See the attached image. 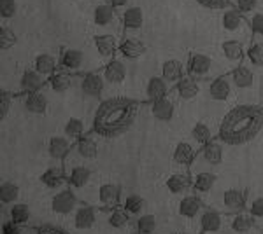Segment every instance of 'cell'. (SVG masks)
Segmentation results:
<instances>
[{
    "label": "cell",
    "instance_id": "6da1fadb",
    "mask_svg": "<svg viewBox=\"0 0 263 234\" xmlns=\"http://www.w3.org/2000/svg\"><path fill=\"white\" fill-rule=\"evenodd\" d=\"M141 103L132 98L116 96L100 101L93 116V133L102 138H116L134 126Z\"/></svg>",
    "mask_w": 263,
    "mask_h": 234
},
{
    "label": "cell",
    "instance_id": "7a4b0ae2",
    "mask_svg": "<svg viewBox=\"0 0 263 234\" xmlns=\"http://www.w3.org/2000/svg\"><path fill=\"white\" fill-rule=\"evenodd\" d=\"M263 130V110L254 105H237L224 114L218 130V140L227 145H244Z\"/></svg>",
    "mask_w": 263,
    "mask_h": 234
},
{
    "label": "cell",
    "instance_id": "3957f363",
    "mask_svg": "<svg viewBox=\"0 0 263 234\" xmlns=\"http://www.w3.org/2000/svg\"><path fill=\"white\" fill-rule=\"evenodd\" d=\"M79 206V199L72 189H62L51 198V211L57 215H70Z\"/></svg>",
    "mask_w": 263,
    "mask_h": 234
},
{
    "label": "cell",
    "instance_id": "277c9868",
    "mask_svg": "<svg viewBox=\"0 0 263 234\" xmlns=\"http://www.w3.org/2000/svg\"><path fill=\"white\" fill-rule=\"evenodd\" d=\"M216 69V63L211 56L203 53H193L188 59V75L195 79H207L213 75Z\"/></svg>",
    "mask_w": 263,
    "mask_h": 234
},
{
    "label": "cell",
    "instance_id": "5b68a950",
    "mask_svg": "<svg viewBox=\"0 0 263 234\" xmlns=\"http://www.w3.org/2000/svg\"><path fill=\"white\" fill-rule=\"evenodd\" d=\"M221 28L228 33H240L244 32V28H248V21H246L244 14L235 6H230L227 9H223Z\"/></svg>",
    "mask_w": 263,
    "mask_h": 234
},
{
    "label": "cell",
    "instance_id": "8992f818",
    "mask_svg": "<svg viewBox=\"0 0 263 234\" xmlns=\"http://www.w3.org/2000/svg\"><path fill=\"white\" fill-rule=\"evenodd\" d=\"M81 91L83 95L90 96V98H99L104 93L105 88V79L104 74H97V72H88L81 77Z\"/></svg>",
    "mask_w": 263,
    "mask_h": 234
},
{
    "label": "cell",
    "instance_id": "52a82bcc",
    "mask_svg": "<svg viewBox=\"0 0 263 234\" xmlns=\"http://www.w3.org/2000/svg\"><path fill=\"white\" fill-rule=\"evenodd\" d=\"M232 93H233V82L230 75H218L209 84V96L216 101L230 100Z\"/></svg>",
    "mask_w": 263,
    "mask_h": 234
},
{
    "label": "cell",
    "instance_id": "ba28073f",
    "mask_svg": "<svg viewBox=\"0 0 263 234\" xmlns=\"http://www.w3.org/2000/svg\"><path fill=\"white\" fill-rule=\"evenodd\" d=\"M228 75H230L233 82V88L239 89V91H246V89H251L254 86V70L251 67L244 65V63L237 65Z\"/></svg>",
    "mask_w": 263,
    "mask_h": 234
},
{
    "label": "cell",
    "instance_id": "9c48e42d",
    "mask_svg": "<svg viewBox=\"0 0 263 234\" xmlns=\"http://www.w3.org/2000/svg\"><path fill=\"white\" fill-rule=\"evenodd\" d=\"M223 227V215L214 208H203L200 211V234L219 232Z\"/></svg>",
    "mask_w": 263,
    "mask_h": 234
},
{
    "label": "cell",
    "instance_id": "30bf717a",
    "mask_svg": "<svg viewBox=\"0 0 263 234\" xmlns=\"http://www.w3.org/2000/svg\"><path fill=\"white\" fill-rule=\"evenodd\" d=\"M121 203V185L118 184H104L99 189V205L102 208H112L120 206Z\"/></svg>",
    "mask_w": 263,
    "mask_h": 234
},
{
    "label": "cell",
    "instance_id": "8fae6325",
    "mask_svg": "<svg viewBox=\"0 0 263 234\" xmlns=\"http://www.w3.org/2000/svg\"><path fill=\"white\" fill-rule=\"evenodd\" d=\"M203 210V203L198 198V194H188L182 196L177 203V211L182 219H195V217L200 215V211Z\"/></svg>",
    "mask_w": 263,
    "mask_h": 234
},
{
    "label": "cell",
    "instance_id": "7c38bea8",
    "mask_svg": "<svg viewBox=\"0 0 263 234\" xmlns=\"http://www.w3.org/2000/svg\"><path fill=\"white\" fill-rule=\"evenodd\" d=\"M221 54L233 65H240L246 58V48L240 40L237 39H227L221 42Z\"/></svg>",
    "mask_w": 263,
    "mask_h": 234
},
{
    "label": "cell",
    "instance_id": "4fadbf2b",
    "mask_svg": "<svg viewBox=\"0 0 263 234\" xmlns=\"http://www.w3.org/2000/svg\"><path fill=\"white\" fill-rule=\"evenodd\" d=\"M174 112H176V105L168 96H163L156 101H151V114L156 121H162V122H168L172 121Z\"/></svg>",
    "mask_w": 263,
    "mask_h": 234
},
{
    "label": "cell",
    "instance_id": "5bb4252c",
    "mask_svg": "<svg viewBox=\"0 0 263 234\" xmlns=\"http://www.w3.org/2000/svg\"><path fill=\"white\" fill-rule=\"evenodd\" d=\"M165 187H167L171 194H184L186 190L193 189V178L190 177V173H184V172L174 173V175L167 178Z\"/></svg>",
    "mask_w": 263,
    "mask_h": 234
},
{
    "label": "cell",
    "instance_id": "9a60e30c",
    "mask_svg": "<svg viewBox=\"0 0 263 234\" xmlns=\"http://www.w3.org/2000/svg\"><path fill=\"white\" fill-rule=\"evenodd\" d=\"M246 201H248V193L244 189H228L223 194V205L228 211H242L246 208Z\"/></svg>",
    "mask_w": 263,
    "mask_h": 234
},
{
    "label": "cell",
    "instance_id": "2e32d148",
    "mask_svg": "<svg viewBox=\"0 0 263 234\" xmlns=\"http://www.w3.org/2000/svg\"><path fill=\"white\" fill-rule=\"evenodd\" d=\"M174 89H176L177 96L181 100H193L200 93V84H198V79L192 77V75H184L181 80L174 84Z\"/></svg>",
    "mask_w": 263,
    "mask_h": 234
},
{
    "label": "cell",
    "instance_id": "e0dca14e",
    "mask_svg": "<svg viewBox=\"0 0 263 234\" xmlns=\"http://www.w3.org/2000/svg\"><path fill=\"white\" fill-rule=\"evenodd\" d=\"M72 151V140L67 137H51L48 142V154L51 159L62 161Z\"/></svg>",
    "mask_w": 263,
    "mask_h": 234
},
{
    "label": "cell",
    "instance_id": "ac0fdd59",
    "mask_svg": "<svg viewBox=\"0 0 263 234\" xmlns=\"http://www.w3.org/2000/svg\"><path fill=\"white\" fill-rule=\"evenodd\" d=\"M195 157H197V151L190 142H179L172 152L174 163L177 166H182V168H188L195 161Z\"/></svg>",
    "mask_w": 263,
    "mask_h": 234
},
{
    "label": "cell",
    "instance_id": "d6986e66",
    "mask_svg": "<svg viewBox=\"0 0 263 234\" xmlns=\"http://www.w3.org/2000/svg\"><path fill=\"white\" fill-rule=\"evenodd\" d=\"M97 222V211L95 208L88 206V205H79L78 210L74 211V225L79 231L93 227Z\"/></svg>",
    "mask_w": 263,
    "mask_h": 234
},
{
    "label": "cell",
    "instance_id": "ffe728a7",
    "mask_svg": "<svg viewBox=\"0 0 263 234\" xmlns=\"http://www.w3.org/2000/svg\"><path fill=\"white\" fill-rule=\"evenodd\" d=\"M104 79L109 84H121L126 79V67L121 59H111L107 65L104 67Z\"/></svg>",
    "mask_w": 263,
    "mask_h": 234
},
{
    "label": "cell",
    "instance_id": "44dd1931",
    "mask_svg": "<svg viewBox=\"0 0 263 234\" xmlns=\"http://www.w3.org/2000/svg\"><path fill=\"white\" fill-rule=\"evenodd\" d=\"M44 82H46L44 75H41L35 69H32L23 72V75L20 79V88L23 93H33V91H41Z\"/></svg>",
    "mask_w": 263,
    "mask_h": 234
},
{
    "label": "cell",
    "instance_id": "7402d4cb",
    "mask_svg": "<svg viewBox=\"0 0 263 234\" xmlns=\"http://www.w3.org/2000/svg\"><path fill=\"white\" fill-rule=\"evenodd\" d=\"M41 182L48 187V189H60V187H63L65 184H69L65 172H63L62 168H58V166H49L41 175Z\"/></svg>",
    "mask_w": 263,
    "mask_h": 234
},
{
    "label": "cell",
    "instance_id": "603a6c76",
    "mask_svg": "<svg viewBox=\"0 0 263 234\" xmlns=\"http://www.w3.org/2000/svg\"><path fill=\"white\" fill-rule=\"evenodd\" d=\"M93 42H95V48L99 51L100 56L104 58H111L118 49H120V44H118V39L111 33H102V35H95L93 37Z\"/></svg>",
    "mask_w": 263,
    "mask_h": 234
},
{
    "label": "cell",
    "instance_id": "cb8c5ba5",
    "mask_svg": "<svg viewBox=\"0 0 263 234\" xmlns=\"http://www.w3.org/2000/svg\"><path fill=\"white\" fill-rule=\"evenodd\" d=\"M202 157L207 164L218 166L223 161V142L221 140H211L205 145H202Z\"/></svg>",
    "mask_w": 263,
    "mask_h": 234
},
{
    "label": "cell",
    "instance_id": "d4e9b609",
    "mask_svg": "<svg viewBox=\"0 0 263 234\" xmlns=\"http://www.w3.org/2000/svg\"><path fill=\"white\" fill-rule=\"evenodd\" d=\"M93 23L97 27H111L112 23H116V9L111 4H99L93 9Z\"/></svg>",
    "mask_w": 263,
    "mask_h": 234
},
{
    "label": "cell",
    "instance_id": "484cf974",
    "mask_svg": "<svg viewBox=\"0 0 263 234\" xmlns=\"http://www.w3.org/2000/svg\"><path fill=\"white\" fill-rule=\"evenodd\" d=\"M84 63V54L79 49H63L60 54V65L67 72H78Z\"/></svg>",
    "mask_w": 263,
    "mask_h": 234
},
{
    "label": "cell",
    "instance_id": "4316f807",
    "mask_svg": "<svg viewBox=\"0 0 263 234\" xmlns=\"http://www.w3.org/2000/svg\"><path fill=\"white\" fill-rule=\"evenodd\" d=\"M120 53L126 59H137L146 53V44L141 39H135V37H128L120 44Z\"/></svg>",
    "mask_w": 263,
    "mask_h": 234
},
{
    "label": "cell",
    "instance_id": "83f0119b",
    "mask_svg": "<svg viewBox=\"0 0 263 234\" xmlns=\"http://www.w3.org/2000/svg\"><path fill=\"white\" fill-rule=\"evenodd\" d=\"M121 21L126 30H141L144 25V11L139 6L126 7L121 12Z\"/></svg>",
    "mask_w": 263,
    "mask_h": 234
},
{
    "label": "cell",
    "instance_id": "f1b7e54d",
    "mask_svg": "<svg viewBox=\"0 0 263 234\" xmlns=\"http://www.w3.org/2000/svg\"><path fill=\"white\" fill-rule=\"evenodd\" d=\"M25 109H27L30 114H35V116L46 114V110H48V98H46L44 93H41V91L27 93V98H25Z\"/></svg>",
    "mask_w": 263,
    "mask_h": 234
},
{
    "label": "cell",
    "instance_id": "f546056e",
    "mask_svg": "<svg viewBox=\"0 0 263 234\" xmlns=\"http://www.w3.org/2000/svg\"><path fill=\"white\" fill-rule=\"evenodd\" d=\"M168 86L171 84L167 82L163 77H151L146 84V96L149 101H156L160 98L168 95Z\"/></svg>",
    "mask_w": 263,
    "mask_h": 234
},
{
    "label": "cell",
    "instance_id": "4dcf8cb0",
    "mask_svg": "<svg viewBox=\"0 0 263 234\" xmlns=\"http://www.w3.org/2000/svg\"><path fill=\"white\" fill-rule=\"evenodd\" d=\"M162 77L168 84H176L177 80L184 77V67L179 59H167L162 65Z\"/></svg>",
    "mask_w": 263,
    "mask_h": 234
},
{
    "label": "cell",
    "instance_id": "1f68e13d",
    "mask_svg": "<svg viewBox=\"0 0 263 234\" xmlns=\"http://www.w3.org/2000/svg\"><path fill=\"white\" fill-rule=\"evenodd\" d=\"M254 225V217L251 214H246V211H237L230 220V229L237 234H246L253 229Z\"/></svg>",
    "mask_w": 263,
    "mask_h": 234
},
{
    "label": "cell",
    "instance_id": "d6a6232c",
    "mask_svg": "<svg viewBox=\"0 0 263 234\" xmlns=\"http://www.w3.org/2000/svg\"><path fill=\"white\" fill-rule=\"evenodd\" d=\"M216 182H218V177H216L214 173L200 172L193 177V190L197 194H207L209 190H213Z\"/></svg>",
    "mask_w": 263,
    "mask_h": 234
},
{
    "label": "cell",
    "instance_id": "836d02e7",
    "mask_svg": "<svg viewBox=\"0 0 263 234\" xmlns=\"http://www.w3.org/2000/svg\"><path fill=\"white\" fill-rule=\"evenodd\" d=\"M76 152H78L79 157H83V159H95L97 154H99V145H97V142L90 137H83L79 140H76Z\"/></svg>",
    "mask_w": 263,
    "mask_h": 234
},
{
    "label": "cell",
    "instance_id": "e575fe53",
    "mask_svg": "<svg viewBox=\"0 0 263 234\" xmlns=\"http://www.w3.org/2000/svg\"><path fill=\"white\" fill-rule=\"evenodd\" d=\"M91 178V169L86 168V166H74L70 169V173L67 175V180H69V185L74 187V189H81L90 182Z\"/></svg>",
    "mask_w": 263,
    "mask_h": 234
},
{
    "label": "cell",
    "instance_id": "d590c367",
    "mask_svg": "<svg viewBox=\"0 0 263 234\" xmlns=\"http://www.w3.org/2000/svg\"><path fill=\"white\" fill-rule=\"evenodd\" d=\"M33 69L39 72L41 75H44V77H51L57 72V59L48 53H42L33 61Z\"/></svg>",
    "mask_w": 263,
    "mask_h": 234
},
{
    "label": "cell",
    "instance_id": "8d00e7d4",
    "mask_svg": "<svg viewBox=\"0 0 263 234\" xmlns=\"http://www.w3.org/2000/svg\"><path fill=\"white\" fill-rule=\"evenodd\" d=\"M107 222L114 229H121V227H125V225L130 222V214L123 206H116V208H112V210L109 211Z\"/></svg>",
    "mask_w": 263,
    "mask_h": 234
},
{
    "label": "cell",
    "instance_id": "74e56055",
    "mask_svg": "<svg viewBox=\"0 0 263 234\" xmlns=\"http://www.w3.org/2000/svg\"><path fill=\"white\" fill-rule=\"evenodd\" d=\"M49 86L54 93H65L72 86V77L67 72H54L49 77Z\"/></svg>",
    "mask_w": 263,
    "mask_h": 234
},
{
    "label": "cell",
    "instance_id": "f35d334b",
    "mask_svg": "<svg viewBox=\"0 0 263 234\" xmlns=\"http://www.w3.org/2000/svg\"><path fill=\"white\" fill-rule=\"evenodd\" d=\"M20 196V187L14 184V182H2V185H0V199H2V205H12V203H16V199H18Z\"/></svg>",
    "mask_w": 263,
    "mask_h": 234
},
{
    "label": "cell",
    "instance_id": "ab89813d",
    "mask_svg": "<svg viewBox=\"0 0 263 234\" xmlns=\"http://www.w3.org/2000/svg\"><path fill=\"white\" fill-rule=\"evenodd\" d=\"M63 133H65V137L70 138L72 142L79 140L84 135L83 121H81V119H78V117H70L69 121L65 122V126H63Z\"/></svg>",
    "mask_w": 263,
    "mask_h": 234
},
{
    "label": "cell",
    "instance_id": "60d3db41",
    "mask_svg": "<svg viewBox=\"0 0 263 234\" xmlns=\"http://www.w3.org/2000/svg\"><path fill=\"white\" fill-rule=\"evenodd\" d=\"M30 217H32L30 208H28L27 205H23V203H16V205H12L11 210H9V219L14 220V222L20 224V225L27 224L28 220H30Z\"/></svg>",
    "mask_w": 263,
    "mask_h": 234
},
{
    "label": "cell",
    "instance_id": "b9f144b4",
    "mask_svg": "<svg viewBox=\"0 0 263 234\" xmlns=\"http://www.w3.org/2000/svg\"><path fill=\"white\" fill-rule=\"evenodd\" d=\"M192 138L198 145H205L207 142L213 140V130H211L205 122H197V124L192 127Z\"/></svg>",
    "mask_w": 263,
    "mask_h": 234
},
{
    "label": "cell",
    "instance_id": "7bdbcfd3",
    "mask_svg": "<svg viewBox=\"0 0 263 234\" xmlns=\"http://www.w3.org/2000/svg\"><path fill=\"white\" fill-rule=\"evenodd\" d=\"M246 59L253 67H256V69L263 67V42H253V44H249V48L246 49Z\"/></svg>",
    "mask_w": 263,
    "mask_h": 234
},
{
    "label": "cell",
    "instance_id": "ee69618b",
    "mask_svg": "<svg viewBox=\"0 0 263 234\" xmlns=\"http://www.w3.org/2000/svg\"><path fill=\"white\" fill-rule=\"evenodd\" d=\"M121 206L125 208L130 215H139L144 208V199H142V196H139V194H128L123 199Z\"/></svg>",
    "mask_w": 263,
    "mask_h": 234
},
{
    "label": "cell",
    "instance_id": "f6af8a7d",
    "mask_svg": "<svg viewBox=\"0 0 263 234\" xmlns=\"http://www.w3.org/2000/svg\"><path fill=\"white\" fill-rule=\"evenodd\" d=\"M135 231L141 234H155L156 231V219L153 215H141L135 222Z\"/></svg>",
    "mask_w": 263,
    "mask_h": 234
},
{
    "label": "cell",
    "instance_id": "bcb514c9",
    "mask_svg": "<svg viewBox=\"0 0 263 234\" xmlns=\"http://www.w3.org/2000/svg\"><path fill=\"white\" fill-rule=\"evenodd\" d=\"M16 42H18V37H16V33L9 27L0 28V49L2 51L11 49L12 46H16Z\"/></svg>",
    "mask_w": 263,
    "mask_h": 234
},
{
    "label": "cell",
    "instance_id": "7dc6e473",
    "mask_svg": "<svg viewBox=\"0 0 263 234\" xmlns=\"http://www.w3.org/2000/svg\"><path fill=\"white\" fill-rule=\"evenodd\" d=\"M18 11V4L16 0H0V16L4 19H11Z\"/></svg>",
    "mask_w": 263,
    "mask_h": 234
},
{
    "label": "cell",
    "instance_id": "c3c4849f",
    "mask_svg": "<svg viewBox=\"0 0 263 234\" xmlns=\"http://www.w3.org/2000/svg\"><path fill=\"white\" fill-rule=\"evenodd\" d=\"M249 30L253 35L263 37V12H254L249 19Z\"/></svg>",
    "mask_w": 263,
    "mask_h": 234
},
{
    "label": "cell",
    "instance_id": "681fc988",
    "mask_svg": "<svg viewBox=\"0 0 263 234\" xmlns=\"http://www.w3.org/2000/svg\"><path fill=\"white\" fill-rule=\"evenodd\" d=\"M12 105V95L9 91L0 93V119H6Z\"/></svg>",
    "mask_w": 263,
    "mask_h": 234
},
{
    "label": "cell",
    "instance_id": "f907efd6",
    "mask_svg": "<svg viewBox=\"0 0 263 234\" xmlns=\"http://www.w3.org/2000/svg\"><path fill=\"white\" fill-rule=\"evenodd\" d=\"M200 6L207 7V9H213V11H218V9H227V7L232 6V0H197Z\"/></svg>",
    "mask_w": 263,
    "mask_h": 234
},
{
    "label": "cell",
    "instance_id": "816d5d0a",
    "mask_svg": "<svg viewBox=\"0 0 263 234\" xmlns=\"http://www.w3.org/2000/svg\"><path fill=\"white\" fill-rule=\"evenodd\" d=\"M235 7L242 14H251L258 7V0H235Z\"/></svg>",
    "mask_w": 263,
    "mask_h": 234
},
{
    "label": "cell",
    "instance_id": "f5cc1de1",
    "mask_svg": "<svg viewBox=\"0 0 263 234\" xmlns=\"http://www.w3.org/2000/svg\"><path fill=\"white\" fill-rule=\"evenodd\" d=\"M249 214H251L254 219H263V196L260 198H254V201L249 206Z\"/></svg>",
    "mask_w": 263,
    "mask_h": 234
},
{
    "label": "cell",
    "instance_id": "db71d44e",
    "mask_svg": "<svg viewBox=\"0 0 263 234\" xmlns=\"http://www.w3.org/2000/svg\"><path fill=\"white\" fill-rule=\"evenodd\" d=\"M2 234H23V227L9 219L2 224Z\"/></svg>",
    "mask_w": 263,
    "mask_h": 234
},
{
    "label": "cell",
    "instance_id": "11a10c76",
    "mask_svg": "<svg viewBox=\"0 0 263 234\" xmlns=\"http://www.w3.org/2000/svg\"><path fill=\"white\" fill-rule=\"evenodd\" d=\"M37 234H69V232H65L62 227H57L53 224H44L37 227Z\"/></svg>",
    "mask_w": 263,
    "mask_h": 234
},
{
    "label": "cell",
    "instance_id": "9f6ffc18",
    "mask_svg": "<svg viewBox=\"0 0 263 234\" xmlns=\"http://www.w3.org/2000/svg\"><path fill=\"white\" fill-rule=\"evenodd\" d=\"M128 2H130V0H109V4H111L116 11L118 9H125V7L128 6Z\"/></svg>",
    "mask_w": 263,
    "mask_h": 234
},
{
    "label": "cell",
    "instance_id": "6f0895ef",
    "mask_svg": "<svg viewBox=\"0 0 263 234\" xmlns=\"http://www.w3.org/2000/svg\"><path fill=\"white\" fill-rule=\"evenodd\" d=\"M132 234H141V232H139V231H134V232H132Z\"/></svg>",
    "mask_w": 263,
    "mask_h": 234
},
{
    "label": "cell",
    "instance_id": "680465c9",
    "mask_svg": "<svg viewBox=\"0 0 263 234\" xmlns=\"http://www.w3.org/2000/svg\"><path fill=\"white\" fill-rule=\"evenodd\" d=\"M261 232H263V224H261Z\"/></svg>",
    "mask_w": 263,
    "mask_h": 234
},
{
    "label": "cell",
    "instance_id": "91938a15",
    "mask_svg": "<svg viewBox=\"0 0 263 234\" xmlns=\"http://www.w3.org/2000/svg\"><path fill=\"white\" fill-rule=\"evenodd\" d=\"M176 234H184V232H176Z\"/></svg>",
    "mask_w": 263,
    "mask_h": 234
},
{
    "label": "cell",
    "instance_id": "94428289",
    "mask_svg": "<svg viewBox=\"0 0 263 234\" xmlns=\"http://www.w3.org/2000/svg\"><path fill=\"white\" fill-rule=\"evenodd\" d=\"M261 234H263V232H261Z\"/></svg>",
    "mask_w": 263,
    "mask_h": 234
}]
</instances>
